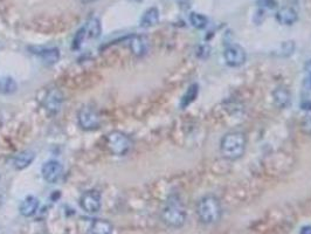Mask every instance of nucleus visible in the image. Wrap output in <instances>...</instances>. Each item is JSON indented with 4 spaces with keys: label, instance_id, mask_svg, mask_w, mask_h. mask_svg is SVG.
Listing matches in <instances>:
<instances>
[{
    "label": "nucleus",
    "instance_id": "obj_1",
    "mask_svg": "<svg viewBox=\"0 0 311 234\" xmlns=\"http://www.w3.org/2000/svg\"><path fill=\"white\" fill-rule=\"evenodd\" d=\"M246 136L242 132H230L225 135L220 142L221 154L227 160H239L246 150Z\"/></svg>",
    "mask_w": 311,
    "mask_h": 234
},
{
    "label": "nucleus",
    "instance_id": "obj_2",
    "mask_svg": "<svg viewBox=\"0 0 311 234\" xmlns=\"http://www.w3.org/2000/svg\"><path fill=\"white\" fill-rule=\"evenodd\" d=\"M163 221L170 227H181L186 220V212L183 203L178 197H171L163 208Z\"/></svg>",
    "mask_w": 311,
    "mask_h": 234
},
{
    "label": "nucleus",
    "instance_id": "obj_3",
    "mask_svg": "<svg viewBox=\"0 0 311 234\" xmlns=\"http://www.w3.org/2000/svg\"><path fill=\"white\" fill-rule=\"evenodd\" d=\"M198 217L200 221L203 224H214L219 220L221 217V205L217 197L206 196L199 201L198 207Z\"/></svg>",
    "mask_w": 311,
    "mask_h": 234
},
{
    "label": "nucleus",
    "instance_id": "obj_4",
    "mask_svg": "<svg viewBox=\"0 0 311 234\" xmlns=\"http://www.w3.org/2000/svg\"><path fill=\"white\" fill-rule=\"evenodd\" d=\"M106 147L115 156H124L132 147V140L122 131H113L106 136Z\"/></svg>",
    "mask_w": 311,
    "mask_h": 234
},
{
    "label": "nucleus",
    "instance_id": "obj_5",
    "mask_svg": "<svg viewBox=\"0 0 311 234\" xmlns=\"http://www.w3.org/2000/svg\"><path fill=\"white\" fill-rule=\"evenodd\" d=\"M78 125L85 131L95 130L101 124V116L98 111L91 106H84L78 110L77 114Z\"/></svg>",
    "mask_w": 311,
    "mask_h": 234
},
{
    "label": "nucleus",
    "instance_id": "obj_6",
    "mask_svg": "<svg viewBox=\"0 0 311 234\" xmlns=\"http://www.w3.org/2000/svg\"><path fill=\"white\" fill-rule=\"evenodd\" d=\"M80 205L88 213H96L101 208V194L95 190L87 191L81 196Z\"/></svg>",
    "mask_w": 311,
    "mask_h": 234
},
{
    "label": "nucleus",
    "instance_id": "obj_7",
    "mask_svg": "<svg viewBox=\"0 0 311 234\" xmlns=\"http://www.w3.org/2000/svg\"><path fill=\"white\" fill-rule=\"evenodd\" d=\"M225 61L228 66L231 67H240L246 62L247 55H246L245 49L238 45L230 46L224 53Z\"/></svg>",
    "mask_w": 311,
    "mask_h": 234
},
{
    "label": "nucleus",
    "instance_id": "obj_8",
    "mask_svg": "<svg viewBox=\"0 0 311 234\" xmlns=\"http://www.w3.org/2000/svg\"><path fill=\"white\" fill-rule=\"evenodd\" d=\"M63 103V95L58 88H52L46 93L44 99L45 109L51 114H56L61 109Z\"/></svg>",
    "mask_w": 311,
    "mask_h": 234
},
{
    "label": "nucleus",
    "instance_id": "obj_9",
    "mask_svg": "<svg viewBox=\"0 0 311 234\" xmlns=\"http://www.w3.org/2000/svg\"><path fill=\"white\" fill-rule=\"evenodd\" d=\"M62 165L58 161H49L47 163L42 165L41 174L42 177L46 182L54 184V183L59 182V179L62 176Z\"/></svg>",
    "mask_w": 311,
    "mask_h": 234
},
{
    "label": "nucleus",
    "instance_id": "obj_10",
    "mask_svg": "<svg viewBox=\"0 0 311 234\" xmlns=\"http://www.w3.org/2000/svg\"><path fill=\"white\" fill-rule=\"evenodd\" d=\"M128 46L135 56L142 57L144 56L145 54H148L150 42L148 38L143 37V35H132V37L129 38Z\"/></svg>",
    "mask_w": 311,
    "mask_h": 234
},
{
    "label": "nucleus",
    "instance_id": "obj_11",
    "mask_svg": "<svg viewBox=\"0 0 311 234\" xmlns=\"http://www.w3.org/2000/svg\"><path fill=\"white\" fill-rule=\"evenodd\" d=\"M80 31L84 39H92V40H95V39H97L99 35H101L102 27L98 19L90 18Z\"/></svg>",
    "mask_w": 311,
    "mask_h": 234
},
{
    "label": "nucleus",
    "instance_id": "obj_12",
    "mask_svg": "<svg viewBox=\"0 0 311 234\" xmlns=\"http://www.w3.org/2000/svg\"><path fill=\"white\" fill-rule=\"evenodd\" d=\"M276 20L281 25L291 26L298 20V14L292 7H283L276 14Z\"/></svg>",
    "mask_w": 311,
    "mask_h": 234
},
{
    "label": "nucleus",
    "instance_id": "obj_13",
    "mask_svg": "<svg viewBox=\"0 0 311 234\" xmlns=\"http://www.w3.org/2000/svg\"><path fill=\"white\" fill-rule=\"evenodd\" d=\"M34 161V152L31 150H25L21 151L20 153H18L13 160V167L17 170H24L27 167H30L32 162Z\"/></svg>",
    "mask_w": 311,
    "mask_h": 234
},
{
    "label": "nucleus",
    "instance_id": "obj_14",
    "mask_svg": "<svg viewBox=\"0 0 311 234\" xmlns=\"http://www.w3.org/2000/svg\"><path fill=\"white\" fill-rule=\"evenodd\" d=\"M159 23V11L156 7L146 10L141 18V27L150 28Z\"/></svg>",
    "mask_w": 311,
    "mask_h": 234
},
{
    "label": "nucleus",
    "instance_id": "obj_15",
    "mask_svg": "<svg viewBox=\"0 0 311 234\" xmlns=\"http://www.w3.org/2000/svg\"><path fill=\"white\" fill-rule=\"evenodd\" d=\"M89 234H114V226L105 219H96L89 228Z\"/></svg>",
    "mask_w": 311,
    "mask_h": 234
},
{
    "label": "nucleus",
    "instance_id": "obj_16",
    "mask_svg": "<svg viewBox=\"0 0 311 234\" xmlns=\"http://www.w3.org/2000/svg\"><path fill=\"white\" fill-rule=\"evenodd\" d=\"M38 208H39L38 198L30 196L25 198L23 203L20 204V213L23 214L24 217H32V215H34L35 212L38 211Z\"/></svg>",
    "mask_w": 311,
    "mask_h": 234
},
{
    "label": "nucleus",
    "instance_id": "obj_17",
    "mask_svg": "<svg viewBox=\"0 0 311 234\" xmlns=\"http://www.w3.org/2000/svg\"><path fill=\"white\" fill-rule=\"evenodd\" d=\"M38 54L46 64H54L60 59V52L58 48H42L39 50Z\"/></svg>",
    "mask_w": 311,
    "mask_h": 234
},
{
    "label": "nucleus",
    "instance_id": "obj_18",
    "mask_svg": "<svg viewBox=\"0 0 311 234\" xmlns=\"http://www.w3.org/2000/svg\"><path fill=\"white\" fill-rule=\"evenodd\" d=\"M274 102L278 108H285L290 102V93L285 88H276L273 93Z\"/></svg>",
    "mask_w": 311,
    "mask_h": 234
},
{
    "label": "nucleus",
    "instance_id": "obj_19",
    "mask_svg": "<svg viewBox=\"0 0 311 234\" xmlns=\"http://www.w3.org/2000/svg\"><path fill=\"white\" fill-rule=\"evenodd\" d=\"M189 21H191L192 26L195 27L196 30H203L209 25V18L196 12H192L189 14Z\"/></svg>",
    "mask_w": 311,
    "mask_h": 234
},
{
    "label": "nucleus",
    "instance_id": "obj_20",
    "mask_svg": "<svg viewBox=\"0 0 311 234\" xmlns=\"http://www.w3.org/2000/svg\"><path fill=\"white\" fill-rule=\"evenodd\" d=\"M17 88L18 86L12 77L0 79V93L2 94H13Z\"/></svg>",
    "mask_w": 311,
    "mask_h": 234
},
{
    "label": "nucleus",
    "instance_id": "obj_21",
    "mask_svg": "<svg viewBox=\"0 0 311 234\" xmlns=\"http://www.w3.org/2000/svg\"><path fill=\"white\" fill-rule=\"evenodd\" d=\"M199 92V87L196 85H193L191 87L188 88V91L186 92V94L183 96V99H181V107L186 108L188 104H191L193 101L195 100L196 95H198Z\"/></svg>",
    "mask_w": 311,
    "mask_h": 234
},
{
    "label": "nucleus",
    "instance_id": "obj_22",
    "mask_svg": "<svg viewBox=\"0 0 311 234\" xmlns=\"http://www.w3.org/2000/svg\"><path fill=\"white\" fill-rule=\"evenodd\" d=\"M257 4L263 9L273 10L277 6V0H257Z\"/></svg>",
    "mask_w": 311,
    "mask_h": 234
},
{
    "label": "nucleus",
    "instance_id": "obj_23",
    "mask_svg": "<svg viewBox=\"0 0 311 234\" xmlns=\"http://www.w3.org/2000/svg\"><path fill=\"white\" fill-rule=\"evenodd\" d=\"M302 130L304 131L305 134L311 135V116H306L304 121L302 122Z\"/></svg>",
    "mask_w": 311,
    "mask_h": 234
},
{
    "label": "nucleus",
    "instance_id": "obj_24",
    "mask_svg": "<svg viewBox=\"0 0 311 234\" xmlns=\"http://www.w3.org/2000/svg\"><path fill=\"white\" fill-rule=\"evenodd\" d=\"M299 234H311V226H304V227H302Z\"/></svg>",
    "mask_w": 311,
    "mask_h": 234
},
{
    "label": "nucleus",
    "instance_id": "obj_25",
    "mask_svg": "<svg viewBox=\"0 0 311 234\" xmlns=\"http://www.w3.org/2000/svg\"><path fill=\"white\" fill-rule=\"evenodd\" d=\"M308 64L310 66V68H306V69H308L309 74H310V77H309V84H310V87H311V61H310V62H309Z\"/></svg>",
    "mask_w": 311,
    "mask_h": 234
},
{
    "label": "nucleus",
    "instance_id": "obj_26",
    "mask_svg": "<svg viewBox=\"0 0 311 234\" xmlns=\"http://www.w3.org/2000/svg\"><path fill=\"white\" fill-rule=\"evenodd\" d=\"M81 4H90L92 2H95V0H78Z\"/></svg>",
    "mask_w": 311,
    "mask_h": 234
}]
</instances>
